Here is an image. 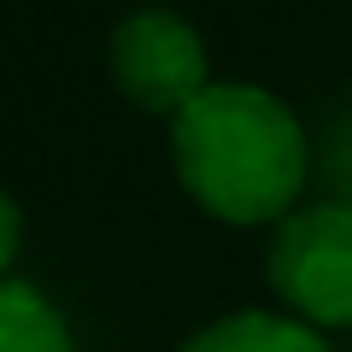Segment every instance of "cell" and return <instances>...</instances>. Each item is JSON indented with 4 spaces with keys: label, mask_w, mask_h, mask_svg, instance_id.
I'll list each match as a JSON object with an SVG mask.
<instances>
[{
    "label": "cell",
    "mask_w": 352,
    "mask_h": 352,
    "mask_svg": "<svg viewBox=\"0 0 352 352\" xmlns=\"http://www.w3.org/2000/svg\"><path fill=\"white\" fill-rule=\"evenodd\" d=\"M170 159L188 200L217 223H270L300 206L311 176L305 124L282 94L258 82H206L170 118Z\"/></svg>",
    "instance_id": "cell-1"
},
{
    "label": "cell",
    "mask_w": 352,
    "mask_h": 352,
    "mask_svg": "<svg viewBox=\"0 0 352 352\" xmlns=\"http://www.w3.org/2000/svg\"><path fill=\"white\" fill-rule=\"evenodd\" d=\"M264 276L282 311L323 329H352V206L311 200L270 229Z\"/></svg>",
    "instance_id": "cell-2"
},
{
    "label": "cell",
    "mask_w": 352,
    "mask_h": 352,
    "mask_svg": "<svg viewBox=\"0 0 352 352\" xmlns=\"http://www.w3.org/2000/svg\"><path fill=\"white\" fill-rule=\"evenodd\" d=\"M106 71L118 94L153 118H176L182 106L212 82V53L206 36L170 6H135L112 24L106 41Z\"/></svg>",
    "instance_id": "cell-3"
},
{
    "label": "cell",
    "mask_w": 352,
    "mask_h": 352,
    "mask_svg": "<svg viewBox=\"0 0 352 352\" xmlns=\"http://www.w3.org/2000/svg\"><path fill=\"white\" fill-rule=\"evenodd\" d=\"M176 352H335V346L288 311H229L194 329Z\"/></svg>",
    "instance_id": "cell-4"
},
{
    "label": "cell",
    "mask_w": 352,
    "mask_h": 352,
    "mask_svg": "<svg viewBox=\"0 0 352 352\" xmlns=\"http://www.w3.org/2000/svg\"><path fill=\"white\" fill-rule=\"evenodd\" d=\"M0 352H76V335L65 311L36 282H0Z\"/></svg>",
    "instance_id": "cell-5"
},
{
    "label": "cell",
    "mask_w": 352,
    "mask_h": 352,
    "mask_svg": "<svg viewBox=\"0 0 352 352\" xmlns=\"http://www.w3.org/2000/svg\"><path fill=\"white\" fill-rule=\"evenodd\" d=\"M18 247H24V212H18V200H12V194L0 188V282L12 276Z\"/></svg>",
    "instance_id": "cell-6"
}]
</instances>
